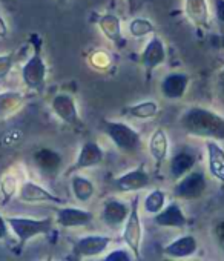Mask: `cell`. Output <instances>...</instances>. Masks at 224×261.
I'll use <instances>...</instances> for the list:
<instances>
[{"label": "cell", "instance_id": "cell-14", "mask_svg": "<svg viewBox=\"0 0 224 261\" xmlns=\"http://www.w3.org/2000/svg\"><path fill=\"white\" fill-rule=\"evenodd\" d=\"M17 198L22 201V203H30V204H34V203H48V204H66V200L52 194L51 191L45 189L43 186L28 180V181H23L20 185V189H19V194H17Z\"/></svg>", "mask_w": 224, "mask_h": 261}, {"label": "cell", "instance_id": "cell-6", "mask_svg": "<svg viewBox=\"0 0 224 261\" xmlns=\"http://www.w3.org/2000/svg\"><path fill=\"white\" fill-rule=\"evenodd\" d=\"M207 191V177L203 171L192 169L186 175H183L180 180L175 181L172 194L178 200H198L201 198Z\"/></svg>", "mask_w": 224, "mask_h": 261}, {"label": "cell", "instance_id": "cell-32", "mask_svg": "<svg viewBox=\"0 0 224 261\" xmlns=\"http://www.w3.org/2000/svg\"><path fill=\"white\" fill-rule=\"evenodd\" d=\"M16 63V53L0 54V80H5Z\"/></svg>", "mask_w": 224, "mask_h": 261}, {"label": "cell", "instance_id": "cell-8", "mask_svg": "<svg viewBox=\"0 0 224 261\" xmlns=\"http://www.w3.org/2000/svg\"><path fill=\"white\" fill-rule=\"evenodd\" d=\"M103 162H104V151H103V148L97 142H94V140H86L80 146V151H78L74 163L66 169L65 177H71L72 174L85 171V169L97 168Z\"/></svg>", "mask_w": 224, "mask_h": 261}, {"label": "cell", "instance_id": "cell-31", "mask_svg": "<svg viewBox=\"0 0 224 261\" xmlns=\"http://www.w3.org/2000/svg\"><path fill=\"white\" fill-rule=\"evenodd\" d=\"M134 258H135V255L129 247L128 249L126 247H119V249L107 252L103 259L104 261H131Z\"/></svg>", "mask_w": 224, "mask_h": 261}, {"label": "cell", "instance_id": "cell-28", "mask_svg": "<svg viewBox=\"0 0 224 261\" xmlns=\"http://www.w3.org/2000/svg\"><path fill=\"white\" fill-rule=\"evenodd\" d=\"M166 206V192L163 189H152L143 201V209L149 215L158 214Z\"/></svg>", "mask_w": 224, "mask_h": 261}, {"label": "cell", "instance_id": "cell-38", "mask_svg": "<svg viewBox=\"0 0 224 261\" xmlns=\"http://www.w3.org/2000/svg\"><path fill=\"white\" fill-rule=\"evenodd\" d=\"M126 4H128V10H129V13H132V11H134V8H135L137 0H126Z\"/></svg>", "mask_w": 224, "mask_h": 261}, {"label": "cell", "instance_id": "cell-29", "mask_svg": "<svg viewBox=\"0 0 224 261\" xmlns=\"http://www.w3.org/2000/svg\"><path fill=\"white\" fill-rule=\"evenodd\" d=\"M20 185L14 174H5L0 180V195L4 198V204L10 203L19 194Z\"/></svg>", "mask_w": 224, "mask_h": 261}, {"label": "cell", "instance_id": "cell-40", "mask_svg": "<svg viewBox=\"0 0 224 261\" xmlns=\"http://www.w3.org/2000/svg\"><path fill=\"white\" fill-rule=\"evenodd\" d=\"M57 2H59L60 5H63V4H66V2H68V0H57Z\"/></svg>", "mask_w": 224, "mask_h": 261}, {"label": "cell", "instance_id": "cell-5", "mask_svg": "<svg viewBox=\"0 0 224 261\" xmlns=\"http://www.w3.org/2000/svg\"><path fill=\"white\" fill-rule=\"evenodd\" d=\"M122 238L125 244L134 252L135 258L140 259L142 256V240H143V224L140 217V197L135 195L131 201V212L128 220L123 224Z\"/></svg>", "mask_w": 224, "mask_h": 261}, {"label": "cell", "instance_id": "cell-36", "mask_svg": "<svg viewBox=\"0 0 224 261\" xmlns=\"http://www.w3.org/2000/svg\"><path fill=\"white\" fill-rule=\"evenodd\" d=\"M213 8H215L216 20L221 25H224V0H213Z\"/></svg>", "mask_w": 224, "mask_h": 261}, {"label": "cell", "instance_id": "cell-22", "mask_svg": "<svg viewBox=\"0 0 224 261\" xmlns=\"http://www.w3.org/2000/svg\"><path fill=\"white\" fill-rule=\"evenodd\" d=\"M148 151H149V155L152 157V160L155 162L157 168H160L163 165V162L167 159V155H169V137H167V133L163 127H157L151 134L149 142H148Z\"/></svg>", "mask_w": 224, "mask_h": 261}, {"label": "cell", "instance_id": "cell-13", "mask_svg": "<svg viewBox=\"0 0 224 261\" xmlns=\"http://www.w3.org/2000/svg\"><path fill=\"white\" fill-rule=\"evenodd\" d=\"M110 243H112V238L107 235H85L74 241L72 256L80 259V258L103 255Z\"/></svg>", "mask_w": 224, "mask_h": 261}, {"label": "cell", "instance_id": "cell-2", "mask_svg": "<svg viewBox=\"0 0 224 261\" xmlns=\"http://www.w3.org/2000/svg\"><path fill=\"white\" fill-rule=\"evenodd\" d=\"M101 130L103 134L114 143V146L128 155H137L142 148V136L138 134V130H135L131 124L119 120H101Z\"/></svg>", "mask_w": 224, "mask_h": 261}, {"label": "cell", "instance_id": "cell-9", "mask_svg": "<svg viewBox=\"0 0 224 261\" xmlns=\"http://www.w3.org/2000/svg\"><path fill=\"white\" fill-rule=\"evenodd\" d=\"M51 109L55 114V117L59 120H62L65 124H68L74 129H78L83 126L75 98L71 94H66V92L55 94L51 100Z\"/></svg>", "mask_w": 224, "mask_h": 261}, {"label": "cell", "instance_id": "cell-35", "mask_svg": "<svg viewBox=\"0 0 224 261\" xmlns=\"http://www.w3.org/2000/svg\"><path fill=\"white\" fill-rule=\"evenodd\" d=\"M11 229H10V223L7 220V217H4L2 214H0V241H4L8 238Z\"/></svg>", "mask_w": 224, "mask_h": 261}, {"label": "cell", "instance_id": "cell-21", "mask_svg": "<svg viewBox=\"0 0 224 261\" xmlns=\"http://www.w3.org/2000/svg\"><path fill=\"white\" fill-rule=\"evenodd\" d=\"M209 174L224 185V148L216 140H206Z\"/></svg>", "mask_w": 224, "mask_h": 261}, {"label": "cell", "instance_id": "cell-15", "mask_svg": "<svg viewBox=\"0 0 224 261\" xmlns=\"http://www.w3.org/2000/svg\"><path fill=\"white\" fill-rule=\"evenodd\" d=\"M190 77L186 72H171L163 77L160 83V92L166 100H181L189 88Z\"/></svg>", "mask_w": 224, "mask_h": 261}, {"label": "cell", "instance_id": "cell-25", "mask_svg": "<svg viewBox=\"0 0 224 261\" xmlns=\"http://www.w3.org/2000/svg\"><path fill=\"white\" fill-rule=\"evenodd\" d=\"M160 112V105L154 100H143L134 105H129L126 108H123L122 114L129 117V118H135V120H151L155 118Z\"/></svg>", "mask_w": 224, "mask_h": 261}, {"label": "cell", "instance_id": "cell-16", "mask_svg": "<svg viewBox=\"0 0 224 261\" xmlns=\"http://www.w3.org/2000/svg\"><path fill=\"white\" fill-rule=\"evenodd\" d=\"M97 27L104 36V39L109 40L110 43H114L117 48L122 49L126 45L123 30H122V20L114 13H104V14L97 16Z\"/></svg>", "mask_w": 224, "mask_h": 261}, {"label": "cell", "instance_id": "cell-4", "mask_svg": "<svg viewBox=\"0 0 224 261\" xmlns=\"http://www.w3.org/2000/svg\"><path fill=\"white\" fill-rule=\"evenodd\" d=\"M7 220L10 223L11 232L16 235L20 246H26L28 241L37 237L48 235L52 230L55 221L52 218H31V217H19V215L7 217Z\"/></svg>", "mask_w": 224, "mask_h": 261}, {"label": "cell", "instance_id": "cell-18", "mask_svg": "<svg viewBox=\"0 0 224 261\" xmlns=\"http://www.w3.org/2000/svg\"><path fill=\"white\" fill-rule=\"evenodd\" d=\"M154 223L158 227L184 229L187 226V217L178 201H171L158 214L154 215Z\"/></svg>", "mask_w": 224, "mask_h": 261}, {"label": "cell", "instance_id": "cell-26", "mask_svg": "<svg viewBox=\"0 0 224 261\" xmlns=\"http://www.w3.org/2000/svg\"><path fill=\"white\" fill-rule=\"evenodd\" d=\"M71 191L78 203H89L95 195V185L91 178L78 175L77 172L71 175Z\"/></svg>", "mask_w": 224, "mask_h": 261}, {"label": "cell", "instance_id": "cell-33", "mask_svg": "<svg viewBox=\"0 0 224 261\" xmlns=\"http://www.w3.org/2000/svg\"><path fill=\"white\" fill-rule=\"evenodd\" d=\"M212 233H213V238H215L216 246L224 253V220H221V221H218L215 224V227L212 229Z\"/></svg>", "mask_w": 224, "mask_h": 261}, {"label": "cell", "instance_id": "cell-34", "mask_svg": "<svg viewBox=\"0 0 224 261\" xmlns=\"http://www.w3.org/2000/svg\"><path fill=\"white\" fill-rule=\"evenodd\" d=\"M215 89H216V95L221 100V103L224 105V66L218 71L216 79H215Z\"/></svg>", "mask_w": 224, "mask_h": 261}, {"label": "cell", "instance_id": "cell-11", "mask_svg": "<svg viewBox=\"0 0 224 261\" xmlns=\"http://www.w3.org/2000/svg\"><path fill=\"white\" fill-rule=\"evenodd\" d=\"M167 59L166 46L164 42L161 40L160 36L152 34L151 39L146 42L143 51L140 53V63L145 68L146 74L151 75L158 66H161Z\"/></svg>", "mask_w": 224, "mask_h": 261}, {"label": "cell", "instance_id": "cell-1", "mask_svg": "<svg viewBox=\"0 0 224 261\" xmlns=\"http://www.w3.org/2000/svg\"><path fill=\"white\" fill-rule=\"evenodd\" d=\"M180 126L189 136L224 142V117L204 106H190L180 117Z\"/></svg>", "mask_w": 224, "mask_h": 261}, {"label": "cell", "instance_id": "cell-41", "mask_svg": "<svg viewBox=\"0 0 224 261\" xmlns=\"http://www.w3.org/2000/svg\"><path fill=\"white\" fill-rule=\"evenodd\" d=\"M221 46H222V48H224V36H222V37H221Z\"/></svg>", "mask_w": 224, "mask_h": 261}, {"label": "cell", "instance_id": "cell-27", "mask_svg": "<svg viewBox=\"0 0 224 261\" xmlns=\"http://www.w3.org/2000/svg\"><path fill=\"white\" fill-rule=\"evenodd\" d=\"M128 31L134 39H145L155 34V27L149 19L145 17H134L128 23Z\"/></svg>", "mask_w": 224, "mask_h": 261}, {"label": "cell", "instance_id": "cell-37", "mask_svg": "<svg viewBox=\"0 0 224 261\" xmlns=\"http://www.w3.org/2000/svg\"><path fill=\"white\" fill-rule=\"evenodd\" d=\"M7 36H8V25L5 19L0 16V39H7Z\"/></svg>", "mask_w": 224, "mask_h": 261}, {"label": "cell", "instance_id": "cell-42", "mask_svg": "<svg viewBox=\"0 0 224 261\" xmlns=\"http://www.w3.org/2000/svg\"><path fill=\"white\" fill-rule=\"evenodd\" d=\"M0 198H2V195H0Z\"/></svg>", "mask_w": 224, "mask_h": 261}, {"label": "cell", "instance_id": "cell-3", "mask_svg": "<svg viewBox=\"0 0 224 261\" xmlns=\"http://www.w3.org/2000/svg\"><path fill=\"white\" fill-rule=\"evenodd\" d=\"M31 43H33V54L23 63L20 69V75L28 89L42 94L46 86L48 65L42 54V40L39 34H31Z\"/></svg>", "mask_w": 224, "mask_h": 261}, {"label": "cell", "instance_id": "cell-24", "mask_svg": "<svg viewBox=\"0 0 224 261\" xmlns=\"http://www.w3.org/2000/svg\"><path fill=\"white\" fill-rule=\"evenodd\" d=\"M26 103V95L20 91L0 92V120H7L17 114Z\"/></svg>", "mask_w": 224, "mask_h": 261}, {"label": "cell", "instance_id": "cell-23", "mask_svg": "<svg viewBox=\"0 0 224 261\" xmlns=\"http://www.w3.org/2000/svg\"><path fill=\"white\" fill-rule=\"evenodd\" d=\"M184 14L195 27L201 30H207L210 27L207 0H184Z\"/></svg>", "mask_w": 224, "mask_h": 261}, {"label": "cell", "instance_id": "cell-30", "mask_svg": "<svg viewBox=\"0 0 224 261\" xmlns=\"http://www.w3.org/2000/svg\"><path fill=\"white\" fill-rule=\"evenodd\" d=\"M89 63L94 69L104 71L110 66V56L104 49H95L89 56Z\"/></svg>", "mask_w": 224, "mask_h": 261}, {"label": "cell", "instance_id": "cell-10", "mask_svg": "<svg viewBox=\"0 0 224 261\" xmlns=\"http://www.w3.org/2000/svg\"><path fill=\"white\" fill-rule=\"evenodd\" d=\"M54 212H55V223L63 229L85 227L89 226L94 220V214L91 211L72 207V206L54 204Z\"/></svg>", "mask_w": 224, "mask_h": 261}, {"label": "cell", "instance_id": "cell-19", "mask_svg": "<svg viewBox=\"0 0 224 261\" xmlns=\"http://www.w3.org/2000/svg\"><path fill=\"white\" fill-rule=\"evenodd\" d=\"M198 163V154L193 149L183 148L177 151L171 160H169V175L172 180H180L183 175L195 169V165Z\"/></svg>", "mask_w": 224, "mask_h": 261}, {"label": "cell", "instance_id": "cell-20", "mask_svg": "<svg viewBox=\"0 0 224 261\" xmlns=\"http://www.w3.org/2000/svg\"><path fill=\"white\" fill-rule=\"evenodd\" d=\"M197 250H198V240L190 233L181 235L163 247V253L169 258H189L195 255Z\"/></svg>", "mask_w": 224, "mask_h": 261}, {"label": "cell", "instance_id": "cell-12", "mask_svg": "<svg viewBox=\"0 0 224 261\" xmlns=\"http://www.w3.org/2000/svg\"><path fill=\"white\" fill-rule=\"evenodd\" d=\"M131 212V204L119 198H107L100 212V220L109 229H120L128 220Z\"/></svg>", "mask_w": 224, "mask_h": 261}, {"label": "cell", "instance_id": "cell-7", "mask_svg": "<svg viewBox=\"0 0 224 261\" xmlns=\"http://www.w3.org/2000/svg\"><path fill=\"white\" fill-rule=\"evenodd\" d=\"M149 185H151V175L146 171V166L143 163H140L137 168L116 177L110 183L112 189L119 194L138 192V191L149 188Z\"/></svg>", "mask_w": 224, "mask_h": 261}, {"label": "cell", "instance_id": "cell-39", "mask_svg": "<svg viewBox=\"0 0 224 261\" xmlns=\"http://www.w3.org/2000/svg\"><path fill=\"white\" fill-rule=\"evenodd\" d=\"M13 0H0V4H11Z\"/></svg>", "mask_w": 224, "mask_h": 261}, {"label": "cell", "instance_id": "cell-17", "mask_svg": "<svg viewBox=\"0 0 224 261\" xmlns=\"http://www.w3.org/2000/svg\"><path fill=\"white\" fill-rule=\"evenodd\" d=\"M33 162L43 175L52 177V175L60 172L62 165H63V157L55 149L48 148V146H42V148L34 151Z\"/></svg>", "mask_w": 224, "mask_h": 261}]
</instances>
